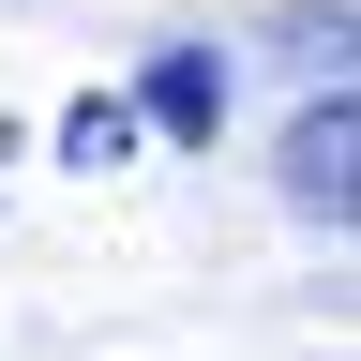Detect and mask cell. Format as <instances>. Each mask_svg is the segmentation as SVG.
<instances>
[{"label":"cell","instance_id":"cell-1","mask_svg":"<svg viewBox=\"0 0 361 361\" xmlns=\"http://www.w3.org/2000/svg\"><path fill=\"white\" fill-rule=\"evenodd\" d=\"M286 196H301V211H331V226L361 211V90H346V75H331V106H301V121H286Z\"/></svg>","mask_w":361,"mask_h":361},{"label":"cell","instance_id":"cell-2","mask_svg":"<svg viewBox=\"0 0 361 361\" xmlns=\"http://www.w3.org/2000/svg\"><path fill=\"white\" fill-rule=\"evenodd\" d=\"M135 121H166V135H211L226 121V75H211V45H166L151 90H135Z\"/></svg>","mask_w":361,"mask_h":361},{"label":"cell","instance_id":"cell-3","mask_svg":"<svg viewBox=\"0 0 361 361\" xmlns=\"http://www.w3.org/2000/svg\"><path fill=\"white\" fill-rule=\"evenodd\" d=\"M61 151H75V166H121V151H135V106H106V90H90V106L61 121Z\"/></svg>","mask_w":361,"mask_h":361}]
</instances>
